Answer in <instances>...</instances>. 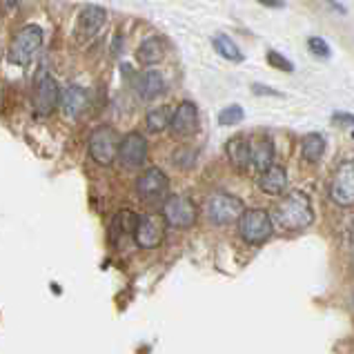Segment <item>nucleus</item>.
Segmentation results:
<instances>
[{
  "instance_id": "obj_1",
  "label": "nucleus",
  "mask_w": 354,
  "mask_h": 354,
  "mask_svg": "<svg viewBox=\"0 0 354 354\" xmlns=\"http://www.w3.org/2000/svg\"><path fill=\"white\" fill-rule=\"evenodd\" d=\"M274 221L286 232H301L315 221V209L306 194L292 192L286 198H281L274 207Z\"/></svg>"
},
{
  "instance_id": "obj_2",
  "label": "nucleus",
  "mask_w": 354,
  "mask_h": 354,
  "mask_svg": "<svg viewBox=\"0 0 354 354\" xmlns=\"http://www.w3.org/2000/svg\"><path fill=\"white\" fill-rule=\"evenodd\" d=\"M45 34L38 25H25L23 29H18V34L12 40L9 47V63L18 67H27L38 54V49L43 47Z\"/></svg>"
},
{
  "instance_id": "obj_3",
  "label": "nucleus",
  "mask_w": 354,
  "mask_h": 354,
  "mask_svg": "<svg viewBox=\"0 0 354 354\" xmlns=\"http://www.w3.org/2000/svg\"><path fill=\"white\" fill-rule=\"evenodd\" d=\"M118 131L109 125H100L96 127L92 134H89V156H92L98 165L109 167L116 160V151H118Z\"/></svg>"
},
{
  "instance_id": "obj_4",
  "label": "nucleus",
  "mask_w": 354,
  "mask_h": 354,
  "mask_svg": "<svg viewBox=\"0 0 354 354\" xmlns=\"http://www.w3.org/2000/svg\"><path fill=\"white\" fill-rule=\"evenodd\" d=\"M272 216L266 209H245L239 218V232L243 241H248L250 245H261L272 236Z\"/></svg>"
},
{
  "instance_id": "obj_5",
  "label": "nucleus",
  "mask_w": 354,
  "mask_h": 354,
  "mask_svg": "<svg viewBox=\"0 0 354 354\" xmlns=\"http://www.w3.org/2000/svg\"><path fill=\"white\" fill-rule=\"evenodd\" d=\"M34 109L38 114H52L60 103V87L56 83V78L47 72V69H38V74L34 78Z\"/></svg>"
},
{
  "instance_id": "obj_6",
  "label": "nucleus",
  "mask_w": 354,
  "mask_h": 354,
  "mask_svg": "<svg viewBox=\"0 0 354 354\" xmlns=\"http://www.w3.org/2000/svg\"><path fill=\"white\" fill-rule=\"evenodd\" d=\"M196 205L192 203L187 196L180 194H171L165 198L163 203V221L165 225L174 227V230H187L196 223Z\"/></svg>"
},
{
  "instance_id": "obj_7",
  "label": "nucleus",
  "mask_w": 354,
  "mask_h": 354,
  "mask_svg": "<svg viewBox=\"0 0 354 354\" xmlns=\"http://www.w3.org/2000/svg\"><path fill=\"white\" fill-rule=\"evenodd\" d=\"M118 163L123 165L129 171H136L140 167H145L147 163V140L143 134L138 131H129L118 143V151H116Z\"/></svg>"
},
{
  "instance_id": "obj_8",
  "label": "nucleus",
  "mask_w": 354,
  "mask_h": 354,
  "mask_svg": "<svg viewBox=\"0 0 354 354\" xmlns=\"http://www.w3.org/2000/svg\"><path fill=\"white\" fill-rule=\"evenodd\" d=\"M243 212H245L243 201L232 194H214L207 201V218L214 225L236 223V221L243 216Z\"/></svg>"
},
{
  "instance_id": "obj_9",
  "label": "nucleus",
  "mask_w": 354,
  "mask_h": 354,
  "mask_svg": "<svg viewBox=\"0 0 354 354\" xmlns=\"http://www.w3.org/2000/svg\"><path fill=\"white\" fill-rule=\"evenodd\" d=\"M136 192H138L140 201H145V203H158V201L167 198L169 178L160 167H149L138 176Z\"/></svg>"
},
{
  "instance_id": "obj_10",
  "label": "nucleus",
  "mask_w": 354,
  "mask_h": 354,
  "mask_svg": "<svg viewBox=\"0 0 354 354\" xmlns=\"http://www.w3.org/2000/svg\"><path fill=\"white\" fill-rule=\"evenodd\" d=\"M330 198L339 207L354 205V158L341 163L339 169L335 171L330 183Z\"/></svg>"
},
{
  "instance_id": "obj_11",
  "label": "nucleus",
  "mask_w": 354,
  "mask_h": 354,
  "mask_svg": "<svg viewBox=\"0 0 354 354\" xmlns=\"http://www.w3.org/2000/svg\"><path fill=\"white\" fill-rule=\"evenodd\" d=\"M165 234V221L156 216V214H143L138 216V223L134 230V241L138 248L143 250H154L156 245H160Z\"/></svg>"
},
{
  "instance_id": "obj_12",
  "label": "nucleus",
  "mask_w": 354,
  "mask_h": 354,
  "mask_svg": "<svg viewBox=\"0 0 354 354\" xmlns=\"http://www.w3.org/2000/svg\"><path fill=\"white\" fill-rule=\"evenodd\" d=\"M169 129H171V134L178 136V138L196 134V129H198V109H196V105L189 103V100H183V103H180L174 112H171Z\"/></svg>"
},
{
  "instance_id": "obj_13",
  "label": "nucleus",
  "mask_w": 354,
  "mask_h": 354,
  "mask_svg": "<svg viewBox=\"0 0 354 354\" xmlns=\"http://www.w3.org/2000/svg\"><path fill=\"white\" fill-rule=\"evenodd\" d=\"M107 23V12L103 7L98 5H87L80 9V16H78V36L87 40V38H94L103 25Z\"/></svg>"
},
{
  "instance_id": "obj_14",
  "label": "nucleus",
  "mask_w": 354,
  "mask_h": 354,
  "mask_svg": "<svg viewBox=\"0 0 354 354\" xmlns=\"http://www.w3.org/2000/svg\"><path fill=\"white\" fill-rule=\"evenodd\" d=\"M165 52H167L165 40L160 36H149L138 45L136 60H138V65H143V67H154L165 58Z\"/></svg>"
},
{
  "instance_id": "obj_15",
  "label": "nucleus",
  "mask_w": 354,
  "mask_h": 354,
  "mask_svg": "<svg viewBox=\"0 0 354 354\" xmlns=\"http://www.w3.org/2000/svg\"><path fill=\"white\" fill-rule=\"evenodd\" d=\"M165 92V78L156 69H145L136 78V94L143 100H154Z\"/></svg>"
},
{
  "instance_id": "obj_16",
  "label": "nucleus",
  "mask_w": 354,
  "mask_h": 354,
  "mask_svg": "<svg viewBox=\"0 0 354 354\" xmlns=\"http://www.w3.org/2000/svg\"><path fill=\"white\" fill-rule=\"evenodd\" d=\"M274 165V145L270 138H257L250 140V167L259 171H266Z\"/></svg>"
},
{
  "instance_id": "obj_17",
  "label": "nucleus",
  "mask_w": 354,
  "mask_h": 354,
  "mask_svg": "<svg viewBox=\"0 0 354 354\" xmlns=\"http://www.w3.org/2000/svg\"><path fill=\"white\" fill-rule=\"evenodd\" d=\"M259 187L270 196H281L288 187V171L281 165H272L266 171H261Z\"/></svg>"
},
{
  "instance_id": "obj_18",
  "label": "nucleus",
  "mask_w": 354,
  "mask_h": 354,
  "mask_svg": "<svg viewBox=\"0 0 354 354\" xmlns=\"http://www.w3.org/2000/svg\"><path fill=\"white\" fill-rule=\"evenodd\" d=\"M60 107L69 118H76L78 114H83V109L87 107V92L78 85L65 87V92H60Z\"/></svg>"
},
{
  "instance_id": "obj_19",
  "label": "nucleus",
  "mask_w": 354,
  "mask_h": 354,
  "mask_svg": "<svg viewBox=\"0 0 354 354\" xmlns=\"http://www.w3.org/2000/svg\"><path fill=\"white\" fill-rule=\"evenodd\" d=\"M136 223H138V216L134 214V212H129V209L118 212V214L114 216V221H112V239L116 243H123L129 236L134 239Z\"/></svg>"
},
{
  "instance_id": "obj_20",
  "label": "nucleus",
  "mask_w": 354,
  "mask_h": 354,
  "mask_svg": "<svg viewBox=\"0 0 354 354\" xmlns=\"http://www.w3.org/2000/svg\"><path fill=\"white\" fill-rule=\"evenodd\" d=\"M301 154L303 158L308 160V163H319L326 154V138L317 131H312V134H306L301 140Z\"/></svg>"
},
{
  "instance_id": "obj_21",
  "label": "nucleus",
  "mask_w": 354,
  "mask_h": 354,
  "mask_svg": "<svg viewBox=\"0 0 354 354\" xmlns=\"http://www.w3.org/2000/svg\"><path fill=\"white\" fill-rule=\"evenodd\" d=\"M227 156L236 167L245 169L250 167V138L245 136H236L227 143Z\"/></svg>"
},
{
  "instance_id": "obj_22",
  "label": "nucleus",
  "mask_w": 354,
  "mask_h": 354,
  "mask_svg": "<svg viewBox=\"0 0 354 354\" xmlns=\"http://www.w3.org/2000/svg\"><path fill=\"white\" fill-rule=\"evenodd\" d=\"M212 45H214L216 54L223 56L225 60H232V63H241L243 60V52L239 49V45L225 34H216L214 38H212Z\"/></svg>"
},
{
  "instance_id": "obj_23",
  "label": "nucleus",
  "mask_w": 354,
  "mask_h": 354,
  "mask_svg": "<svg viewBox=\"0 0 354 354\" xmlns=\"http://www.w3.org/2000/svg\"><path fill=\"white\" fill-rule=\"evenodd\" d=\"M169 120H171V107L169 105H160V107L149 109L147 116H145V125H147L149 131L158 134V131H163V129L169 127Z\"/></svg>"
},
{
  "instance_id": "obj_24",
  "label": "nucleus",
  "mask_w": 354,
  "mask_h": 354,
  "mask_svg": "<svg viewBox=\"0 0 354 354\" xmlns=\"http://www.w3.org/2000/svg\"><path fill=\"white\" fill-rule=\"evenodd\" d=\"M243 118H245V112H243L241 105H227L225 109H221L218 123L223 127H230V125H239Z\"/></svg>"
},
{
  "instance_id": "obj_25",
  "label": "nucleus",
  "mask_w": 354,
  "mask_h": 354,
  "mask_svg": "<svg viewBox=\"0 0 354 354\" xmlns=\"http://www.w3.org/2000/svg\"><path fill=\"white\" fill-rule=\"evenodd\" d=\"M308 49H310L312 56L323 58V60H328L332 56V47L328 45V40L321 38V36H310L308 38Z\"/></svg>"
},
{
  "instance_id": "obj_26",
  "label": "nucleus",
  "mask_w": 354,
  "mask_h": 354,
  "mask_svg": "<svg viewBox=\"0 0 354 354\" xmlns=\"http://www.w3.org/2000/svg\"><path fill=\"white\" fill-rule=\"evenodd\" d=\"M268 63L274 67V69H281V72H295V63H292L290 58H286L283 54H279V52H274V49H270L268 52Z\"/></svg>"
},
{
  "instance_id": "obj_27",
  "label": "nucleus",
  "mask_w": 354,
  "mask_h": 354,
  "mask_svg": "<svg viewBox=\"0 0 354 354\" xmlns=\"http://www.w3.org/2000/svg\"><path fill=\"white\" fill-rule=\"evenodd\" d=\"M23 0H0V16H12L18 12Z\"/></svg>"
},
{
  "instance_id": "obj_28",
  "label": "nucleus",
  "mask_w": 354,
  "mask_h": 354,
  "mask_svg": "<svg viewBox=\"0 0 354 354\" xmlns=\"http://www.w3.org/2000/svg\"><path fill=\"white\" fill-rule=\"evenodd\" d=\"M332 120H335V123H341V125H350V127H354V116H352V114H343V112H339V114L332 116Z\"/></svg>"
},
{
  "instance_id": "obj_29",
  "label": "nucleus",
  "mask_w": 354,
  "mask_h": 354,
  "mask_svg": "<svg viewBox=\"0 0 354 354\" xmlns=\"http://www.w3.org/2000/svg\"><path fill=\"white\" fill-rule=\"evenodd\" d=\"M257 3H261V5H266V7H270V9H281L283 5V0H257Z\"/></svg>"
},
{
  "instance_id": "obj_30",
  "label": "nucleus",
  "mask_w": 354,
  "mask_h": 354,
  "mask_svg": "<svg viewBox=\"0 0 354 354\" xmlns=\"http://www.w3.org/2000/svg\"><path fill=\"white\" fill-rule=\"evenodd\" d=\"M254 92H257V94H270V96H279V92H274V89H270V87H263V85H254Z\"/></svg>"
},
{
  "instance_id": "obj_31",
  "label": "nucleus",
  "mask_w": 354,
  "mask_h": 354,
  "mask_svg": "<svg viewBox=\"0 0 354 354\" xmlns=\"http://www.w3.org/2000/svg\"><path fill=\"white\" fill-rule=\"evenodd\" d=\"M328 5H330L332 9H337V12H341V14H346V7H343V5H337V3H335V0H328Z\"/></svg>"
},
{
  "instance_id": "obj_32",
  "label": "nucleus",
  "mask_w": 354,
  "mask_h": 354,
  "mask_svg": "<svg viewBox=\"0 0 354 354\" xmlns=\"http://www.w3.org/2000/svg\"><path fill=\"white\" fill-rule=\"evenodd\" d=\"M350 239H352V243H354V223H352V227H350Z\"/></svg>"
}]
</instances>
